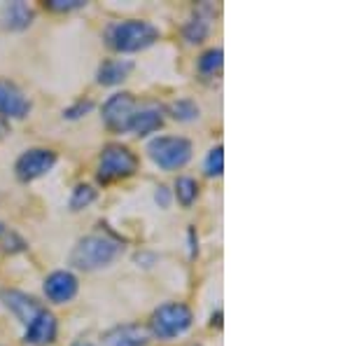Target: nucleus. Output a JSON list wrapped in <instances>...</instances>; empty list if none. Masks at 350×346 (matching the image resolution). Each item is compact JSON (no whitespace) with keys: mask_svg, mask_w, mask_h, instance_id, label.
<instances>
[{"mask_svg":"<svg viewBox=\"0 0 350 346\" xmlns=\"http://www.w3.org/2000/svg\"><path fill=\"white\" fill-rule=\"evenodd\" d=\"M224 64V54L219 47H213L208 49V52H203L199 56V61H196V68H199L201 75H215V73L222 68Z\"/></svg>","mask_w":350,"mask_h":346,"instance_id":"20","label":"nucleus"},{"mask_svg":"<svg viewBox=\"0 0 350 346\" xmlns=\"http://www.w3.org/2000/svg\"><path fill=\"white\" fill-rule=\"evenodd\" d=\"M0 246H3V251L10 253V255L26 251V241L21 239L19 234H14V232H8V230L0 234Z\"/></svg>","mask_w":350,"mask_h":346,"instance_id":"22","label":"nucleus"},{"mask_svg":"<svg viewBox=\"0 0 350 346\" xmlns=\"http://www.w3.org/2000/svg\"><path fill=\"white\" fill-rule=\"evenodd\" d=\"M0 302H3L5 309H8L24 328L42 311L40 302H38L33 295L16 291V288H3V291H0Z\"/></svg>","mask_w":350,"mask_h":346,"instance_id":"9","label":"nucleus"},{"mask_svg":"<svg viewBox=\"0 0 350 346\" xmlns=\"http://www.w3.org/2000/svg\"><path fill=\"white\" fill-rule=\"evenodd\" d=\"M168 115H171L175 122L189 124V122H196L201 117V106L196 103L194 99H178L168 106Z\"/></svg>","mask_w":350,"mask_h":346,"instance_id":"17","label":"nucleus"},{"mask_svg":"<svg viewBox=\"0 0 350 346\" xmlns=\"http://www.w3.org/2000/svg\"><path fill=\"white\" fill-rule=\"evenodd\" d=\"M163 120H166V115H163V108L159 103H145V106H138L131 117V124H129V132L133 136H140V138H145V136L159 132L163 127Z\"/></svg>","mask_w":350,"mask_h":346,"instance_id":"12","label":"nucleus"},{"mask_svg":"<svg viewBox=\"0 0 350 346\" xmlns=\"http://www.w3.org/2000/svg\"><path fill=\"white\" fill-rule=\"evenodd\" d=\"M92 110H94L92 101H77V103H72V106L66 108L64 117H66V120H80V117H87Z\"/></svg>","mask_w":350,"mask_h":346,"instance_id":"23","label":"nucleus"},{"mask_svg":"<svg viewBox=\"0 0 350 346\" xmlns=\"http://www.w3.org/2000/svg\"><path fill=\"white\" fill-rule=\"evenodd\" d=\"M211 21H213V10L208 5H201L183 28L185 40L189 45H201L208 38V33H211Z\"/></svg>","mask_w":350,"mask_h":346,"instance_id":"15","label":"nucleus"},{"mask_svg":"<svg viewBox=\"0 0 350 346\" xmlns=\"http://www.w3.org/2000/svg\"><path fill=\"white\" fill-rule=\"evenodd\" d=\"M96 197H98V192H96L92 185L80 183L75 190H72L68 206H70V211H84V208H89L96 201Z\"/></svg>","mask_w":350,"mask_h":346,"instance_id":"19","label":"nucleus"},{"mask_svg":"<svg viewBox=\"0 0 350 346\" xmlns=\"http://www.w3.org/2000/svg\"><path fill=\"white\" fill-rule=\"evenodd\" d=\"M196 197H199V183L189 175H180L175 180V199L180 201V206L189 208L196 201Z\"/></svg>","mask_w":350,"mask_h":346,"instance_id":"18","label":"nucleus"},{"mask_svg":"<svg viewBox=\"0 0 350 346\" xmlns=\"http://www.w3.org/2000/svg\"><path fill=\"white\" fill-rule=\"evenodd\" d=\"M31 99L24 94L19 84L0 77V117L3 120H24L31 112Z\"/></svg>","mask_w":350,"mask_h":346,"instance_id":"8","label":"nucleus"},{"mask_svg":"<svg viewBox=\"0 0 350 346\" xmlns=\"http://www.w3.org/2000/svg\"><path fill=\"white\" fill-rule=\"evenodd\" d=\"M47 10H52V12H72V10H80L84 8V0H47Z\"/></svg>","mask_w":350,"mask_h":346,"instance_id":"24","label":"nucleus"},{"mask_svg":"<svg viewBox=\"0 0 350 346\" xmlns=\"http://www.w3.org/2000/svg\"><path fill=\"white\" fill-rule=\"evenodd\" d=\"M56 162H59V157L49 147H31V150L21 152L19 160L14 162V173L21 183H33V180L52 171Z\"/></svg>","mask_w":350,"mask_h":346,"instance_id":"6","label":"nucleus"},{"mask_svg":"<svg viewBox=\"0 0 350 346\" xmlns=\"http://www.w3.org/2000/svg\"><path fill=\"white\" fill-rule=\"evenodd\" d=\"M33 19H36L33 8L21 3V0H16V3H5L3 8H0V26H3L5 31H26V28L33 24Z\"/></svg>","mask_w":350,"mask_h":346,"instance_id":"14","label":"nucleus"},{"mask_svg":"<svg viewBox=\"0 0 350 346\" xmlns=\"http://www.w3.org/2000/svg\"><path fill=\"white\" fill-rule=\"evenodd\" d=\"M8 134H10V122H8V120H3V117H0V140H3Z\"/></svg>","mask_w":350,"mask_h":346,"instance_id":"27","label":"nucleus"},{"mask_svg":"<svg viewBox=\"0 0 350 346\" xmlns=\"http://www.w3.org/2000/svg\"><path fill=\"white\" fill-rule=\"evenodd\" d=\"M70 346H94V344L87 342V339H77V342H72Z\"/></svg>","mask_w":350,"mask_h":346,"instance_id":"28","label":"nucleus"},{"mask_svg":"<svg viewBox=\"0 0 350 346\" xmlns=\"http://www.w3.org/2000/svg\"><path fill=\"white\" fill-rule=\"evenodd\" d=\"M124 253V243L110 232H94L82 236L70 251V264L80 271H98L115 264Z\"/></svg>","mask_w":350,"mask_h":346,"instance_id":"1","label":"nucleus"},{"mask_svg":"<svg viewBox=\"0 0 350 346\" xmlns=\"http://www.w3.org/2000/svg\"><path fill=\"white\" fill-rule=\"evenodd\" d=\"M133 71V61L129 59H108L98 66L96 73V82L103 87H117L129 77V73Z\"/></svg>","mask_w":350,"mask_h":346,"instance_id":"16","label":"nucleus"},{"mask_svg":"<svg viewBox=\"0 0 350 346\" xmlns=\"http://www.w3.org/2000/svg\"><path fill=\"white\" fill-rule=\"evenodd\" d=\"M191 323H194V314H191V309L187 304L166 302L152 311L148 332L152 337L166 339L168 342V339L183 337V334L191 328Z\"/></svg>","mask_w":350,"mask_h":346,"instance_id":"3","label":"nucleus"},{"mask_svg":"<svg viewBox=\"0 0 350 346\" xmlns=\"http://www.w3.org/2000/svg\"><path fill=\"white\" fill-rule=\"evenodd\" d=\"M148 342H150L148 328L138 325V323L115 325L100 337V344L103 346H148Z\"/></svg>","mask_w":350,"mask_h":346,"instance_id":"13","label":"nucleus"},{"mask_svg":"<svg viewBox=\"0 0 350 346\" xmlns=\"http://www.w3.org/2000/svg\"><path fill=\"white\" fill-rule=\"evenodd\" d=\"M42 291H44V295H47L49 302L68 304L77 297V293H80V281H77V276L72 274V271L56 269L47 276V279H44Z\"/></svg>","mask_w":350,"mask_h":346,"instance_id":"10","label":"nucleus"},{"mask_svg":"<svg viewBox=\"0 0 350 346\" xmlns=\"http://www.w3.org/2000/svg\"><path fill=\"white\" fill-rule=\"evenodd\" d=\"M56 334H59V321L52 311L42 309L31 323L26 325L24 342L31 346H47L56 342Z\"/></svg>","mask_w":350,"mask_h":346,"instance_id":"11","label":"nucleus"},{"mask_svg":"<svg viewBox=\"0 0 350 346\" xmlns=\"http://www.w3.org/2000/svg\"><path fill=\"white\" fill-rule=\"evenodd\" d=\"M194 346H201V344H194Z\"/></svg>","mask_w":350,"mask_h":346,"instance_id":"30","label":"nucleus"},{"mask_svg":"<svg viewBox=\"0 0 350 346\" xmlns=\"http://www.w3.org/2000/svg\"><path fill=\"white\" fill-rule=\"evenodd\" d=\"M191 140L183 136H157L148 143L150 160L163 171H178V169L187 166L191 160Z\"/></svg>","mask_w":350,"mask_h":346,"instance_id":"4","label":"nucleus"},{"mask_svg":"<svg viewBox=\"0 0 350 346\" xmlns=\"http://www.w3.org/2000/svg\"><path fill=\"white\" fill-rule=\"evenodd\" d=\"M203 171L208 178H219L224 173V147L215 145L208 150L206 160H203Z\"/></svg>","mask_w":350,"mask_h":346,"instance_id":"21","label":"nucleus"},{"mask_svg":"<svg viewBox=\"0 0 350 346\" xmlns=\"http://www.w3.org/2000/svg\"><path fill=\"white\" fill-rule=\"evenodd\" d=\"M105 45L120 54L143 52L159 40V28L152 21L145 19H126V21H112L103 33Z\"/></svg>","mask_w":350,"mask_h":346,"instance_id":"2","label":"nucleus"},{"mask_svg":"<svg viewBox=\"0 0 350 346\" xmlns=\"http://www.w3.org/2000/svg\"><path fill=\"white\" fill-rule=\"evenodd\" d=\"M196 253H199V246H196V241H194V230H189V255L194 258Z\"/></svg>","mask_w":350,"mask_h":346,"instance_id":"26","label":"nucleus"},{"mask_svg":"<svg viewBox=\"0 0 350 346\" xmlns=\"http://www.w3.org/2000/svg\"><path fill=\"white\" fill-rule=\"evenodd\" d=\"M154 201L159 203V208H168L171 206V190L166 185H159L154 192Z\"/></svg>","mask_w":350,"mask_h":346,"instance_id":"25","label":"nucleus"},{"mask_svg":"<svg viewBox=\"0 0 350 346\" xmlns=\"http://www.w3.org/2000/svg\"><path fill=\"white\" fill-rule=\"evenodd\" d=\"M5 230H8V227H5L3 223H0V234H3V232H5Z\"/></svg>","mask_w":350,"mask_h":346,"instance_id":"29","label":"nucleus"},{"mask_svg":"<svg viewBox=\"0 0 350 346\" xmlns=\"http://www.w3.org/2000/svg\"><path fill=\"white\" fill-rule=\"evenodd\" d=\"M138 169V157L131 152V147L122 143H110L100 150L98 169H96V178L100 183H115V180L129 178Z\"/></svg>","mask_w":350,"mask_h":346,"instance_id":"5","label":"nucleus"},{"mask_svg":"<svg viewBox=\"0 0 350 346\" xmlns=\"http://www.w3.org/2000/svg\"><path fill=\"white\" fill-rule=\"evenodd\" d=\"M135 108H138V101H135L133 94H129V92L112 94L110 99L103 103V108H100L105 127L115 134H126Z\"/></svg>","mask_w":350,"mask_h":346,"instance_id":"7","label":"nucleus"}]
</instances>
